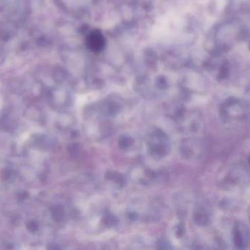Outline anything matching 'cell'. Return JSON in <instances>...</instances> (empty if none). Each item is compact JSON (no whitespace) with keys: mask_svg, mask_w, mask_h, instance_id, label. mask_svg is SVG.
<instances>
[{"mask_svg":"<svg viewBox=\"0 0 250 250\" xmlns=\"http://www.w3.org/2000/svg\"><path fill=\"white\" fill-rule=\"evenodd\" d=\"M233 241L235 247L244 249L248 242V230L245 225L241 223L235 224L233 229Z\"/></svg>","mask_w":250,"mask_h":250,"instance_id":"obj_2","label":"cell"},{"mask_svg":"<svg viewBox=\"0 0 250 250\" xmlns=\"http://www.w3.org/2000/svg\"><path fill=\"white\" fill-rule=\"evenodd\" d=\"M157 246L159 249H166V250H168V249L172 248V247H170V244L165 239L159 240V241H158Z\"/></svg>","mask_w":250,"mask_h":250,"instance_id":"obj_11","label":"cell"},{"mask_svg":"<svg viewBox=\"0 0 250 250\" xmlns=\"http://www.w3.org/2000/svg\"><path fill=\"white\" fill-rule=\"evenodd\" d=\"M133 144H134V140L132 137L126 135V134L121 135L118 140V145L122 150H127L131 147Z\"/></svg>","mask_w":250,"mask_h":250,"instance_id":"obj_9","label":"cell"},{"mask_svg":"<svg viewBox=\"0 0 250 250\" xmlns=\"http://www.w3.org/2000/svg\"><path fill=\"white\" fill-rule=\"evenodd\" d=\"M120 109L121 107L116 103H109L104 108L103 114L106 116L113 117L119 113Z\"/></svg>","mask_w":250,"mask_h":250,"instance_id":"obj_8","label":"cell"},{"mask_svg":"<svg viewBox=\"0 0 250 250\" xmlns=\"http://www.w3.org/2000/svg\"><path fill=\"white\" fill-rule=\"evenodd\" d=\"M102 222L105 226L108 227V228H113L118 225L119 220L113 213H110V212H106L102 217Z\"/></svg>","mask_w":250,"mask_h":250,"instance_id":"obj_7","label":"cell"},{"mask_svg":"<svg viewBox=\"0 0 250 250\" xmlns=\"http://www.w3.org/2000/svg\"><path fill=\"white\" fill-rule=\"evenodd\" d=\"M106 178L109 181H112L114 185L119 187V188L125 187L126 184V179H125V176L118 172L112 171V172H108L106 174Z\"/></svg>","mask_w":250,"mask_h":250,"instance_id":"obj_5","label":"cell"},{"mask_svg":"<svg viewBox=\"0 0 250 250\" xmlns=\"http://www.w3.org/2000/svg\"><path fill=\"white\" fill-rule=\"evenodd\" d=\"M181 152L186 159L197 157L200 153V145L194 141H185L181 145Z\"/></svg>","mask_w":250,"mask_h":250,"instance_id":"obj_3","label":"cell"},{"mask_svg":"<svg viewBox=\"0 0 250 250\" xmlns=\"http://www.w3.org/2000/svg\"><path fill=\"white\" fill-rule=\"evenodd\" d=\"M147 148L153 157L163 158L169 153L170 143L169 137L160 128H155L147 138Z\"/></svg>","mask_w":250,"mask_h":250,"instance_id":"obj_1","label":"cell"},{"mask_svg":"<svg viewBox=\"0 0 250 250\" xmlns=\"http://www.w3.org/2000/svg\"><path fill=\"white\" fill-rule=\"evenodd\" d=\"M194 221L199 226H206L208 225L210 217H209L208 213L206 210L199 209L194 213Z\"/></svg>","mask_w":250,"mask_h":250,"instance_id":"obj_6","label":"cell"},{"mask_svg":"<svg viewBox=\"0 0 250 250\" xmlns=\"http://www.w3.org/2000/svg\"><path fill=\"white\" fill-rule=\"evenodd\" d=\"M175 233L178 238H182L185 234V227L182 223L178 224L175 228Z\"/></svg>","mask_w":250,"mask_h":250,"instance_id":"obj_10","label":"cell"},{"mask_svg":"<svg viewBox=\"0 0 250 250\" xmlns=\"http://www.w3.org/2000/svg\"><path fill=\"white\" fill-rule=\"evenodd\" d=\"M88 46L93 51L102 50L104 46V39L99 32L92 33L88 38Z\"/></svg>","mask_w":250,"mask_h":250,"instance_id":"obj_4","label":"cell"}]
</instances>
